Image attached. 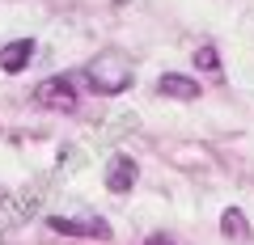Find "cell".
I'll return each instance as SVG.
<instances>
[{
    "instance_id": "cell-4",
    "label": "cell",
    "mask_w": 254,
    "mask_h": 245,
    "mask_svg": "<svg viewBox=\"0 0 254 245\" xmlns=\"http://www.w3.org/2000/svg\"><path fill=\"white\" fill-rule=\"evenodd\" d=\"M136 178H140V169H136L131 156H115V161L106 165V191L110 195H127L136 186Z\"/></svg>"
},
{
    "instance_id": "cell-7",
    "label": "cell",
    "mask_w": 254,
    "mask_h": 245,
    "mask_svg": "<svg viewBox=\"0 0 254 245\" xmlns=\"http://www.w3.org/2000/svg\"><path fill=\"white\" fill-rule=\"evenodd\" d=\"M220 233H225L229 241H242V245L254 237V233H250V224H246V216H242L237 207H229L225 216H220Z\"/></svg>"
},
{
    "instance_id": "cell-2",
    "label": "cell",
    "mask_w": 254,
    "mask_h": 245,
    "mask_svg": "<svg viewBox=\"0 0 254 245\" xmlns=\"http://www.w3.org/2000/svg\"><path fill=\"white\" fill-rule=\"evenodd\" d=\"M34 101L47 106V110H72L76 106V89H72L68 76H51V81H43L34 89Z\"/></svg>"
},
{
    "instance_id": "cell-8",
    "label": "cell",
    "mask_w": 254,
    "mask_h": 245,
    "mask_svg": "<svg viewBox=\"0 0 254 245\" xmlns=\"http://www.w3.org/2000/svg\"><path fill=\"white\" fill-rule=\"evenodd\" d=\"M195 64H199L203 72H216V64H220V59H216V47H199V51H195Z\"/></svg>"
},
{
    "instance_id": "cell-9",
    "label": "cell",
    "mask_w": 254,
    "mask_h": 245,
    "mask_svg": "<svg viewBox=\"0 0 254 245\" xmlns=\"http://www.w3.org/2000/svg\"><path fill=\"white\" fill-rule=\"evenodd\" d=\"M144 245H174V241H170V237H161V233H153V237H148Z\"/></svg>"
},
{
    "instance_id": "cell-6",
    "label": "cell",
    "mask_w": 254,
    "mask_h": 245,
    "mask_svg": "<svg viewBox=\"0 0 254 245\" xmlns=\"http://www.w3.org/2000/svg\"><path fill=\"white\" fill-rule=\"evenodd\" d=\"M34 59V43L30 38H13L9 47H0V72H21Z\"/></svg>"
},
{
    "instance_id": "cell-1",
    "label": "cell",
    "mask_w": 254,
    "mask_h": 245,
    "mask_svg": "<svg viewBox=\"0 0 254 245\" xmlns=\"http://www.w3.org/2000/svg\"><path fill=\"white\" fill-rule=\"evenodd\" d=\"M89 85L98 93H123L127 85H131V68L123 64V55H119V51H106L98 64L89 68Z\"/></svg>"
},
{
    "instance_id": "cell-3",
    "label": "cell",
    "mask_w": 254,
    "mask_h": 245,
    "mask_svg": "<svg viewBox=\"0 0 254 245\" xmlns=\"http://www.w3.org/2000/svg\"><path fill=\"white\" fill-rule=\"evenodd\" d=\"M47 224L64 237H93V241H110V224L102 216H85V220H68V216H51Z\"/></svg>"
},
{
    "instance_id": "cell-5",
    "label": "cell",
    "mask_w": 254,
    "mask_h": 245,
    "mask_svg": "<svg viewBox=\"0 0 254 245\" xmlns=\"http://www.w3.org/2000/svg\"><path fill=\"white\" fill-rule=\"evenodd\" d=\"M157 93L161 98H178V101H195L199 98V81L195 76H182V72H165L157 81Z\"/></svg>"
}]
</instances>
